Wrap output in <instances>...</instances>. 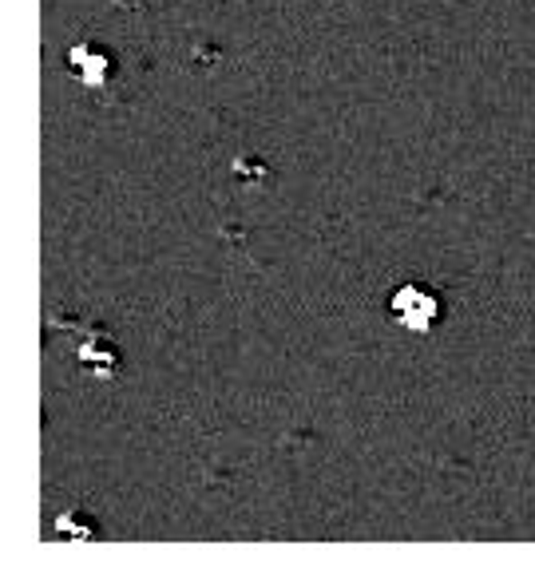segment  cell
I'll list each match as a JSON object with an SVG mask.
<instances>
[{
  "label": "cell",
  "instance_id": "obj_1",
  "mask_svg": "<svg viewBox=\"0 0 535 582\" xmlns=\"http://www.w3.org/2000/svg\"><path fill=\"white\" fill-rule=\"evenodd\" d=\"M389 317L401 329H409V333H429V329H436V321L444 317V301L432 286L404 282V286H396L389 297Z\"/></svg>",
  "mask_w": 535,
  "mask_h": 582
},
{
  "label": "cell",
  "instance_id": "obj_2",
  "mask_svg": "<svg viewBox=\"0 0 535 582\" xmlns=\"http://www.w3.org/2000/svg\"><path fill=\"white\" fill-rule=\"evenodd\" d=\"M56 531L64 539H99V523L87 511H64V515L56 519Z\"/></svg>",
  "mask_w": 535,
  "mask_h": 582
},
{
  "label": "cell",
  "instance_id": "obj_3",
  "mask_svg": "<svg viewBox=\"0 0 535 582\" xmlns=\"http://www.w3.org/2000/svg\"><path fill=\"white\" fill-rule=\"evenodd\" d=\"M72 68L79 76L87 79V84H99V79H104V72H107V56L99 52V48H76L72 52Z\"/></svg>",
  "mask_w": 535,
  "mask_h": 582
}]
</instances>
